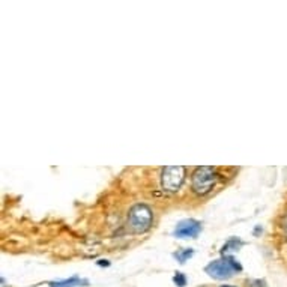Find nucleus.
<instances>
[{"mask_svg": "<svg viewBox=\"0 0 287 287\" xmlns=\"http://www.w3.org/2000/svg\"><path fill=\"white\" fill-rule=\"evenodd\" d=\"M241 269H242V266L232 257H224V259L214 260L206 266V272L217 280L230 278L235 272H239Z\"/></svg>", "mask_w": 287, "mask_h": 287, "instance_id": "nucleus-1", "label": "nucleus"}, {"mask_svg": "<svg viewBox=\"0 0 287 287\" xmlns=\"http://www.w3.org/2000/svg\"><path fill=\"white\" fill-rule=\"evenodd\" d=\"M128 223H129V227H131L134 232L143 233V232H146V230L151 227V224H152V211H151L146 205L137 203V205H134V206L129 209Z\"/></svg>", "mask_w": 287, "mask_h": 287, "instance_id": "nucleus-2", "label": "nucleus"}, {"mask_svg": "<svg viewBox=\"0 0 287 287\" xmlns=\"http://www.w3.org/2000/svg\"><path fill=\"white\" fill-rule=\"evenodd\" d=\"M217 182V173L212 167H200L192 175V190L197 194H206Z\"/></svg>", "mask_w": 287, "mask_h": 287, "instance_id": "nucleus-3", "label": "nucleus"}, {"mask_svg": "<svg viewBox=\"0 0 287 287\" xmlns=\"http://www.w3.org/2000/svg\"><path fill=\"white\" fill-rule=\"evenodd\" d=\"M185 178V168L182 165H170L162 170V187L168 191H176Z\"/></svg>", "mask_w": 287, "mask_h": 287, "instance_id": "nucleus-4", "label": "nucleus"}, {"mask_svg": "<svg viewBox=\"0 0 287 287\" xmlns=\"http://www.w3.org/2000/svg\"><path fill=\"white\" fill-rule=\"evenodd\" d=\"M200 230H202V225H200L198 221H195V220H184V221H181L176 225L175 235L178 238H184V239L195 238L200 233Z\"/></svg>", "mask_w": 287, "mask_h": 287, "instance_id": "nucleus-5", "label": "nucleus"}, {"mask_svg": "<svg viewBox=\"0 0 287 287\" xmlns=\"http://www.w3.org/2000/svg\"><path fill=\"white\" fill-rule=\"evenodd\" d=\"M88 281L86 280H81L80 277L74 275L68 280H62V281H53L50 283V287H77V286H86Z\"/></svg>", "mask_w": 287, "mask_h": 287, "instance_id": "nucleus-6", "label": "nucleus"}, {"mask_svg": "<svg viewBox=\"0 0 287 287\" xmlns=\"http://www.w3.org/2000/svg\"><path fill=\"white\" fill-rule=\"evenodd\" d=\"M192 251L191 248H184V250H179V251H176L175 253V257L178 259V262H181V263H185L187 262V259H190L192 255Z\"/></svg>", "mask_w": 287, "mask_h": 287, "instance_id": "nucleus-7", "label": "nucleus"}, {"mask_svg": "<svg viewBox=\"0 0 287 287\" xmlns=\"http://www.w3.org/2000/svg\"><path fill=\"white\" fill-rule=\"evenodd\" d=\"M173 281L178 284L179 287H184L187 284V278H185V275L182 274V272H178L176 275H175V278H173Z\"/></svg>", "mask_w": 287, "mask_h": 287, "instance_id": "nucleus-8", "label": "nucleus"}, {"mask_svg": "<svg viewBox=\"0 0 287 287\" xmlns=\"http://www.w3.org/2000/svg\"><path fill=\"white\" fill-rule=\"evenodd\" d=\"M248 287H266V286H265V281H262V280H251V281H248Z\"/></svg>", "mask_w": 287, "mask_h": 287, "instance_id": "nucleus-9", "label": "nucleus"}, {"mask_svg": "<svg viewBox=\"0 0 287 287\" xmlns=\"http://www.w3.org/2000/svg\"><path fill=\"white\" fill-rule=\"evenodd\" d=\"M283 228H284V232H286L287 235V215L284 217V223H283Z\"/></svg>", "mask_w": 287, "mask_h": 287, "instance_id": "nucleus-10", "label": "nucleus"}, {"mask_svg": "<svg viewBox=\"0 0 287 287\" xmlns=\"http://www.w3.org/2000/svg\"><path fill=\"white\" fill-rule=\"evenodd\" d=\"M98 263H99V265H101V266H102V265H105V266H107V265H108V262H107V260H99V262H98Z\"/></svg>", "mask_w": 287, "mask_h": 287, "instance_id": "nucleus-11", "label": "nucleus"}, {"mask_svg": "<svg viewBox=\"0 0 287 287\" xmlns=\"http://www.w3.org/2000/svg\"><path fill=\"white\" fill-rule=\"evenodd\" d=\"M221 287H235V286H221Z\"/></svg>", "mask_w": 287, "mask_h": 287, "instance_id": "nucleus-12", "label": "nucleus"}]
</instances>
